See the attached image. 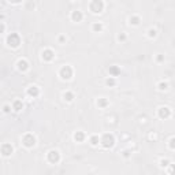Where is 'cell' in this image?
<instances>
[{
  "mask_svg": "<svg viewBox=\"0 0 175 175\" xmlns=\"http://www.w3.org/2000/svg\"><path fill=\"white\" fill-rule=\"evenodd\" d=\"M22 142H23V145L26 148H31L36 145V138L33 134H26V135H23V138H22Z\"/></svg>",
  "mask_w": 175,
  "mask_h": 175,
  "instance_id": "1",
  "label": "cell"
},
{
  "mask_svg": "<svg viewBox=\"0 0 175 175\" xmlns=\"http://www.w3.org/2000/svg\"><path fill=\"white\" fill-rule=\"evenodd\" d=\"M103 7H104V4L101 0H93L92 3H90V10H92L94 14L101 12V11H103Z\"/></svg>",
  "mask_w": 175,
  "mask_h": 175,
  "instance_id": "2",
  "label": "cell"
},
{
  "mask_svg": "<svg viewBox=\"0 0 175 175\" xmlns=\"http://www.w3.org/2000/svg\"><path fill=\"white\" fill-rule=\"evenodd\" d=\"M60 77H62L63 79H70L72 77V69L70 67V66L63 67V69L60 70Z\"/></svg>",
  "mask_w": 175,
  "mask_h": 175,
  "instance_id": "3",
  "label": "cell"
},
{
  "mask_svg": "<svg viewBox=\"0 0 175 175\" xmlns=\"http://www.w3.org/2000/svg\"><path fill=\"white\" fill-rule=\"evenodd\" d=\"M59 159H60V154H59V152L58 151H51L48 153V160L51 161V163H58L59 161Z\"/></svg>",
  "mask_w": 175,
  "mask_h": 175,
  "instance_id": "4",
  "label": "cell"
},
{
  "mask_svg": "<svg viewBox=\"0 0 175 175\" xmlns=\"http://www.w3.org/2000/svg\"><path fill=\"white\" fill-rule=\"evenodd\" d=\"M12 146H11L10 144H3L1 145V153H3L4 157H7V156H10L11 153H12Z\"/></svg>",
  "mask_w": 175,
  "mask_h": 175,
  "instance_id": "5",
  "label": "cell"
},
{
  "mask_svg": "<svg viewBox=\"0 0 175 175\" xmlns=\"http://www.w3.org/2000/svg\"><path fill=\"white\" fill-rule=\"evenodd\" d=\"M101 142H103V145L105 148H110V146H112V145H113V137H112V135H110V134H105Z\"/></svg>",
  "mask_w": 175,
  "mask_h": 175,
  "instance_id": "6",
  "label": "cell"
},
{
  "mask_svg": "<svg viewBox=\"0 0 175 175\" xmlns=\"http://www.w3.org/2000/svg\"><path fill=\"white\" fill-rule=\"evenodd\" d=\"M170 113H171V111H170L168 107H160V108H159V115H160L161 118H168Z\"/></svg>",
  "mask_w": 175,
  "mask_h": 175,
  "instance_id": "7",
  "label": "cell"
},
{
  "mask_svg": "<svg viewBox=\"0 0 175 175\" xmlns=\"http://www.w3.org/2000/svg\"><path fill=\"white\" fill-rule=\"evenodd\" d=\"M18 69L21 70V71H26V70L29 69V64H28V62H26L25 59L19 60V62H18Z\"/></svg>",
  "mask_w": 175,
  "mask_h": 175,
  "instance_id": "8",
  "label": "cell"
},
{
  "mask_svg": "<svg viewBox=\"0 0 175 175\" xmlns=\"http://www.w3.org/2000/svg\"><path fill=\"white\" fill-rule=\"evenodd\" d=\"M71 19L72 21H75V22H79L81 19H82V12H81V11H72Z\"/></svg>",
  "mask_w": 175,
  "mask_h": 175,
  "instance_id": "9",
  "label": "cell"
},
{
  "mask_svg": "<svg viewBox=\"0 0 175 175\" xmlns=\"http://www.w3.org/2000/svg\"><path fill=\"white\" fill-rule=\"evenodd\" d=\"M42 59H47V60H51L52 59V51L47 49V51L42 52Z\"/></svg>",
  "mask_w": 175,
  "mask_h": 175,
  "instance_id": "10",
  "label": "cell"
},
{
  "mask_svg": "<svg viewBox=\"0 0 175 175\" xmlns=\"http://www.w3.org/2000/svg\"><path fill=\"white\" fill-rule=\"evenodd\" d=\"M12 107H14V110H15V111H21L22 108H23V104H22L19 100H17V101L12 104Z\"/></svg>",
  "mask_w": 175,
  "mask_h": 175,
  "instance_id": "11",
  "label": "cell"
},
{
  "mask_svg": "<svg viewBox=\"0 0 175 175\" xmlns=\"http://www.w3.org/2000/svg\"><path fill=\"white\" fill-rule=\"evenodd\" d=\"M28 93L30 94V96H33V93L37 96V94H38V90H37V88H36V86H30V88H29V90H28Z\"/></svg>",
  "mask_w": 175,
  "mask_h": 175,
  "instance_id": "12",
  "label": "cell"
},
{
  "mask_svg": "<svg viewBox=\"0 0 175 175\" xmlns=\"http://www.w3.org/2000/svg\"><path fill=\"white\" fill-rule=\"evenodd\" d=\"M90 142H92V145H93V146H96V145H99V142H100V138L97 137V135H93V137L90 138Z\"/></svg>",
  "mask_w": 175,
  "mask_h": 175,
  "instance_id": "13",
  "label": "cell"
},
{
  "mask_svg": "<svg viewBox=\"0 0 175 175\" xmlns=\"http://www.w3.org/2000/svg\"><path fill=\"white\" fill-rule=\"evenodd\" d=\"M93 30H96V31H101V30H103V25L100 23V22H96V23L93 25Z\"/></svg>",
  "mask_w": 175,
  "mask_h": 175,
  "instance_id": "14",
  "label": "cell"
},
{
  "mask_svg": "<svg viewBox=\"0 0 175 175\" xmlns=\"http://www.w3.org/2000/svg\"><path fill=\"white\" fill-rule=\"evenodd\" d=\"M63 97H64V100H67V101H71L74 96H72V93L67 92V93H64V94H63Z\"/></svg>",
  "mask_w": 175,
  "mask_h": 175,
  "instance_id": "15",
  "label": "cell"
},
{
  "mask_svg": "<svg viewBox=\"0 0 175 175\" xmlns=\"http://www.w3.org/2000/svg\"><path fill=\"white\" fill-rule=\"evenodd\" d=\"M82 138H83V134L82 133H75V134H74V140H75V141H82Z\"/></svg>",
  "mask_w": 175,
  "mask_h": 175,
  "instance_id": "16",
  "label": "cell"
},
{
  "mask_svg": "<svg viewBox=\"0 0 175 175\" xmlns=\"http://www.w3.org/2000/svg\"><path fill=\"white\" fill-rule=\"evenodd\" d=\"M167 88H168V83L167 82H160V83H159V89H160V90H165Z\"/></svg>",
  "mask_w": 175,
  "mask_h": 175,
  "instance_id": "17",
  "label": "cell"
},
{
  "mask_svg": "<svg viewBox=\"0 0 175 175\" xmlns=\"http://www.w3.org/2000/svg\"><path fill=\"white\" fill-rule=\"evenodd\" d=\"M148 33H149V37H156V34H157V31H156V29H149V31H148Z\"/></svg>",
  "mask_w": 175,
  "mask_h": 175,
  "instance_id": "18",
  "label": "cell"
},
{
  "mask_svg": "<svg viewBox=\"0 0 175 175\" xmlns=\"http://www.w3.org/2000/svg\"><path fill=\"white\" fill-rule=\"evenodd\" d=\"M170 148H171V149H175V138H171V140H170Z\"/></svg>",
  "mask_w": 175,
  "mask_h": 175,
  "instance_id": "19",
  "label": "cell"
},
{
  "mask_svg": "<svg viewBox=\"0 0 175 175\" xmlns=\"http://www.w3.org/2000/svg\"><path fill=\"white\" fill-rule=\"evenodd\" d=\"M138 21H140L138 18H133V19H131V18H130V23H133V25H138V23H140V22H138Z\"/></svg>",
  "mask_w": 175,
  "mask_h": 175,
  "instance_id": "20",
  "label": "cell"
},
{
  "mask_svg": "<svg viewBox=\"0 0 175 175\" xmlns=\"http://www.w3.org/2000/svg\"><path fill=\"white\" fill-rule=\"evenodd\" d=\"M160 165H161V167H165V165H168V160H161V161H160Z\"/></svg>",
  "mask_w": 175,
  "mask_h": 175,
  "instance_id": "21",
  "label": "cell"
},
{
  "mask_svg": "<svg viewBox=\"0 0 175 175\" xmlns=\"http://www.w3.org/2000/svg\"><path fill=\"white\" fill-rule=\"evenodd\" d=\"M107 85H115V81H113V79H107Z\"/></svg>",
  "mask_w": 175,
  "mask_h": 175,
  "instance_id": "22",
  "label": "cell"
},
{
  "mask_svg": "<svg viewBox=\"0 0 175 175\" xmlns=\"http://www.w3.org/2000/svg\"><path fill=\"white\" fill-rule=\"evenodd\" d=\"M124 38H126V36H124V34H119V36H118V40H119V41H123Z\"/></svg>",
  "mask_w": 175,
  "mask_h": 175,
  "instance_id": "23",
  "label": "cell"
},
{
  "mask_svg": "<svg viewBox=\"0 0 175 175\" xmlns=\"http://www.w3.org/2000/svg\"><path fill=\"white\" fill-rule=\"evenodd\" d=\"M97 103H100V104H101V105H105V104H107V101H105V100H104V99H100L99 101H97Z\"/></svg>",
  "mask_w": 175,
  "mask_h": 175,
  "instance_id": "24",
  "label": "cell"
},
{
  "mask_svg": "<svg viewBox=\"0 0 175 175\" xmlns=\"http://www.w3.org/2000/svg\"><path fill=\"white\" fill-rule=\"evenodd\" d=\"M10 111V105H4V112H8Z\"/></svg>",
  "mask_w": 175,
  "mask_h": 175,
  "instance_id": "25",
  "label": "cell"
},
{
  "mask_svg": "<svg viewBox=\"0 0 175 175\" xmlns=\"http://www.w3.org/2000/svg\"><path fill=\"white\" fill-rule=\"evenodd\" d=\"M10 1H14V3H18V1H21V0H10Z\"/></svg>",
  "mask_w": 175,
  "mask_h": 175,
  "instance_id": "26",
  "label": "cell"
}]
</instances>
